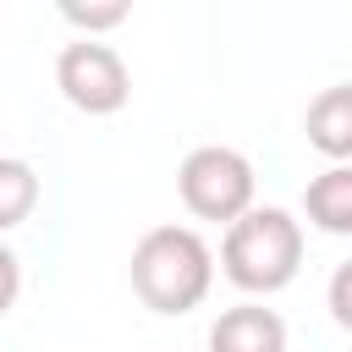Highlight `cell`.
I'll list each match as a JSON object with an SVG mask.
<instances>
[{
	"mask_svg": "<svg viewBox=\"0 0 352 352\" xmlns=\"http://www.w3.org/2000/svg\"><path fill=\"white\" fill-rule=\"evenodd\" d=\"M253 160L242 148H226V143H204L182 160L176 170V192L187 204L192 220H214V226H236L242 214H253Z\"/></svg>",
	"mask_w": 352,
	"mask_h": 352,
	"instance_id": "obj_3",
	"label": "cell"
},
{
	"mask_svg": "<svg viewBox=\"0 0 352 352\" xmlns=\"http://www.w3.org/2000/svg\"><path fill=\"white\" fill-rule=\"evenodd\" d=\"M209 352H286V319L264 302H236L209 324Z\"/></svg>",
	"mask_w": 352,
	"mask_h": 352,
	"instance_id": "obj_5",
	"label": "cell"
},
{
	"mask_svg": "<svg viewBox=\"0 0 352 352\" xmlns=\"http://www.w3.org/2000/svg\"><path fill=\"white\" fill-rule=\"evenodd\" d=\"M55 88L72 110L82 116H116L126 99H132V77H126V60L99 44V38H77L55 55Z\"/></svg>",
	"mask_w": 352,
	"mask_h": 352,
	"instance_id": "obj_4",
	"label": "cell"
},
{
	"mask_svg": "<svg viewBox=\"0 0 352 352\" xmlns=\"http://www.w3.org/2000/svg\"><path fill=\"white\" fill-rule=\"evenodd\" d=\"M0 275H6V308L16 302V253H0Z\"/></svg>",
	"mask_w": 352,
	"mask_h": 352,
	"instance_id": "obj_11",
	"label": "cell"
},
{
	"mask_svg": "<svg viewBox=\"0 0 352 352\" xmlns=\"http://www.w3.org/2000/svg\"><path fill=\"white\" fill-rule=\"evenodd\" d=\"M220 270L248 297H270V292L292 286L297 270H302V220L280 204H258L253 214H242L226 231Z\"/></svg>",
	"mask_w": 352,
	"mask_h": 352,
	"instance_id": "obj_2",
	"label": "cell"
},
{
	"mask_svg": "<svg viewBox=\"0 0 352 352\" xmlns=\"http://www.w3.org/2000/svg\"><path fill=\"white\" fill-rule=\"evenodd\" d=\"M214 286V253L192 226H154L132 248V292L154 314H192Z\"/></svg>",
	"mask_w": 352,
	"mask_h": 352,
	"instance_id": "obj_1",
	"label": "cell"
},
{
	"mask_svg": "<svg viewBox=\"0 0 352 352\" xmlns=\"http://www.w3.org/2000/svg\"><path fill=\"white\" fill-rule=\"evenodd\" d=\"M324 302H330V319L352 336V258L346 264H336V275H330V292H324Z\"/></svg>",
	"mask_w": 352,
	"mask_h": 352,
	"instance_id": "obj_10",
	"label": "cell"
},
{
	"mask_svg": "<svg viewBox=\"0 0 352 352\" xmlns=\"http://www.w3.org/2000/svg\"><path fill=\"white\" fill-rule=\"evenodd\" d=\"M60 16H66L72 28H82V33L94 38V33L116 28V22H126V6H121V0H110V6H60Z\"/></svg>",
	"mask_w": 352,
	"mask_h": 352,
	"instance_id": "obj_9",
	"label": "cell"
},
{
	"mask_svg": "<svg viewBox=\"0 0 352 352\" xmlns=\"http://www.w3.org/2000/svg\"><path fill=\"white\" fill-rule=\"evenodd\" d=\"M302 214L324 236H352V165H330L302 187Z\"/></svg>",
	"mask_w": 352,
	"mask_h": 352,
	"instance_id": "obj_7",
	"label": "cell"
},
{
	"mask_svg": "<svg viewBox=\"0 0 352 352\" xmlns=\"http://www.w3.org/2000/svg\"><path fill=\"white\" fill-rule=\"evenodd\" d=\"M38 198V176L28 160H0V226H22Z\"/></svg>",
	"mask_w": 352,
	"mask_h": 352,
	"instance_id": "obj_8",
	"label": "cell"
},
{
	"mask_svg": "<svg viewBox=\"0 0 352 352\" xmlns=\"http://www.w3.org/2000/svg\"><path fill=\"white\" fill-rule=\"evenodd\" d=\"M308 148H319L336 165H352V82H336L324 94H314L308 116H302Z\"/></svg>",
	"mask_w": 352,
	"mask_h": 352,
	"instance_id": "obj_6",
	"label": "cell"
}]
</instances>
